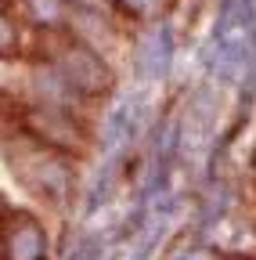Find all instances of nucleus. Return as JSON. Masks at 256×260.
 <instances>
[{
    "label": "nucleus",
    "mask_w": 256,
    "mask_h": 260,
    "mask_svg": "<svg viewBox=\"0 0 256 260\" xmlns=\"http://www.w3.org/2000/svg\"><path fill=\"white\" fill-rule=\"evenodd\" d=\"M54 69L65 76L76 90H105L112 83L105 61L94 54V47H65Z\"/></svg>",
    "instance_id": "f257e3e1"
},
{
    "label": "nucleus",
    "mask_w": 256,
    "mask_h": 260,
    "mask_svg": "<svg viewBox=\"0 0 256 260\" xmlns=\"http://www.w3.org/2000/svg\"><path fill=\"white\" fill-rule=\"evenodd\" d=\"M170 58H173V29L166 22H159L137 44V69L144 80H159V76H166Z\"/></svg>",
    "instance_id": "f03ea898"
},
{
    "label": "nucleus",
    "mask_w": 256,
    "mask_h": 260,
    "mask_svg": "<svg viewBox=\"0 0 256 260\" xmlns=\"http://www.w3.org/2000/svg\"><path fill=\"white\" fill-rule=\"evenodd\" d=\"M29 83H33V94L40 98V102L47 109H58V112H65L69 105H76V87L61 76L58 69H36L33 76H29Z\"/></svg>",
    "instance_id": "7ed1b4c3"
},
{
    "label": "nucleus",
    "mask_w": 256,
    "mask_h": 260,
    "mask_svg": "<svg viewBox=\"0 0 256 260\" xmlns=\"http://www.w3.org/2000/svg\"><path fill=\"white\" fill-rule=\"evenodd\" d=\"M8 260H44L47 253V242H44V232L33 224V220H18L8 235Z\"/></svg>",
    "instance_id": "20e7f679"
},
{
    "label": "nucleus",
    "mask_w": 256,
    "mask_h": 260,
    "mask_svg": "<svg viewBox=\"0 0 256 260\" xmlns=\"http://www.w3.org/2000/svg\"><path fill=\"white\" fill-rule=\"evenodd\" d=\"M25 177L33 181V188H40L47 195H65L69 191V170L61 167L58 159H51V155L33 159V174H25Z\"/></svg>",
    "instance_id": "39448f33"
},
{
    "label": "nucleus",
    "mask_w": 256,
    "mask_h": 260,
    "mask_svg": "<svg viewBox=\"0 0 256 260\" xmlns=\"http://www.w3.org/2000/svg\"><path fill=\"white\" fill-rule=\"evenodd\" d=\"M29 8H33V18L44 25H54L65 18V4L61 0H29Z\"/></svg>",
    "instance_id": "423d86ee"
},
{
    "label": "nucleus",
    "mask_w": 256,
    "mask_h": 260,
    "mask_svg": "<svg viewBox=\"0 0 256 260\" xmlns=\"http://www.w3.org/2000/svg\"><path fill=\"white\" fill-rule=\"evenodd\" d=\"M134 15H159L163 11V0H123Z\"/></svg>",
    "instance_id": "0eeeda50"
},
{
    "label": "nucleus",
    "mask_w": 256,
    "mask_h": 260,
    "mask_svg": "<svg viewBox=\"0 0 256 260\" xmlns=\"http://www.w3.org/2000/svg\"><path fill=\"white\" fill-rule=\"evenodd\" d=\"M76 4L83 11H90V15H105L108 11V0H76Z\"/></svg>",
    "instance_id": "6e6552de"
},
{
    "label": "nucleus",
    "mask_w": 256,
    "mask_h": 260,
    "mask_svg": "<svg viewBox=\"0 0 256 260\" xmlns=\"http://www.w3.org/2000/svg\"><path fill=\"white\" fill-rule=\"evenodd\" d=\"M177 260H206V253H184V256H177Z\"/></svg>",
    "instance_id": "1a4fd4ad"
}]
</instances>
